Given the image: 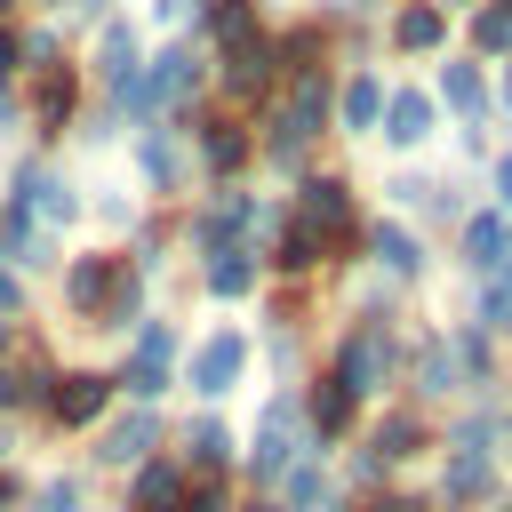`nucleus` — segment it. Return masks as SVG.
Segmentation results:
<instances>
[{"mask_svg": "<svg viewBox=\"0 0 512 512\" xmlns=\"http://www.w3.org/2000/svg\"><path fill=\"white\" fill-rule=\"evenodd\" d=\"M288 224H304L328 248V264H352L360 256V192H352V176L344 168H304L296 200H288Z\"/></svg>", "mask_w": 512, "mask_h": 512, "instance_id": "obj_3", "label": "nucleus"}, {"mask_svg": "<svg viewBox=\"0 0 512 512\" xmlns=\"http://www.w3.org/2000/svg\"><path fill=\"white\" fill-rule=\"evenodd\" d=\"M472 208H480V200H472V184H456V176H424V200H416V216H424L432 232H456Z\"/></svg>", "mask_w": 512, "mask_h": 512, "instance_id": "obj_31", "label": "nucleus"}, {"mask_svg": "<svg viewBox=\"0 0 512 512\" xmlns=\"http://www.w3.org/2000/svg\"><path fill=\"white\" fill-rule=\"evenodd\" d=\"M464 320H480L496 344H504V360H512V288L504 280H472V312Z\"/></svg>", "mask_w": 512, "mask_h": 512, "instance_id": "obj_35", "label": "nucleus"}, {"mask_svg": "<svg viewBox=\"0 0 512 512\" xmlns=\"http://www.w3.org/2000/svg\"><path fill=\"white\" fill-rule=\"evenodd\" d=\"M384 64H352L344 80H336V104H328V128L336 136H376V120H384Z\"/></svg>", "mask_w": 512, "mask_h": 512, "instance_id": "obj_19", "label": "nucleus"}, {"mask_svg": "<svg viewBox=\"0 0 512 512\" xmlns=\"http://www.w3.org/2000/svg\"><path fill=\"white\" fill-rule=\"evenodd\" d=\"M488 96H496V128H512V56L488 64Z\"/></svg>", "mask_w": 512, "mask_h": 512, "instance_id": "obj_41", "label": "nucleus"}, {"mask_svg": "<svg viewBox=\"0 0 512 512\" xmlns=\"http://www.w3.org/2000/svg\"><path fill=\"white\" fill-rule=\"evenodd\" d=\"M0 256H16V264H40L48 256V240L32 232V208H8L0 216Z\"/></svg>", "mask_w": 512, "mask_h": 512, "instance_id": "obj_38", "label": "nucleus"}, {"mask_svg": "<svg viewBox=\"0 0 512 512\" xmlns=\"http://www.w3.org/2000/svg\"><path fill=\"white\" fill-rule=\"evenodd\" d=\"M112 376H96V368H64L56 376V392H48V424L56 432H96L104 416H112Z\"/></svg>", "mask_w": 512, "mask_h": 512, "instance_id": "obj_17", "label": "nucleus"}, {"mask_svg": "<svg viewBox=\"0 0 512 512\" xmlns=\"http://www.w3.org/2000/svg\"><path fill=\"white\" fill-rule=\"evenodd\" d=\"M176 136H192V152H200V168H208L216 184H240V176L256 168V128H248L240 112H184Z\"/></svg>", "mask_w": 512, "mask_h": 512, "instance_id": "obj_10", "label": "nucleus"}, {"mask_svg": "<svg viewBox=\"0 0 512 512\" xmlns=\"http://www.w3.org/2000/svg\"><path fill=\"white\" fill-rule=\"evenodd\" d=\"M160 440H168L160 408H120V416L96 424V464L104 472H136L144 456H160Z\"/></svg>", "mask_w": 512, "mask_h": 512, "instance_id": "obj_16", "label": "nucleus"}, {"mask_svg": "<svg viewBox=\"0 0 512 512\" xmlns=\"http://www.w3.org/2000/svg\"><path fill=\"white\" fill-rule=\"evenodd\" d=\"M440 336H448V352H456L464 400H472V392H496V384H504V368H512V360H504V344H496V336H488L480 320H464V312H456V320H448Z\"/></svg>", "mask_w": 512, "mask_h": 512, "instance_id": "obj_20", "label": "nucleus"}, {"mask_svg": "<svg viewBox=\"0 0 512 512\" xmlns=\"http://www.w3.org/2000/svg\"><path fill=\"white\" fill-rule=\"evenodd\" d=\"M16 56H24V32H8V24H0V72H16Z\"/></svg>", "mask_w": 512, "mask_h": 512, "instance_id": "obj_44", "label": "nucleus"}, {"mask_svg": "<svg viewBox=\"0 0 512 512\" xmlns=\"http://www.w3.org/2000/svg\"><path fill=\"white\" fill-rule=\"evenodd\" d=\"M16 208H40L48 224H72V216H80L72 184H64V176H40V168H16Z\"/></svg>", "mask_w": 512, "mask_h": 512, "instance_id": "obj_30", "label": "nucleus"}, {"mask_svg": "<svg viewBox=\"0 0 512 512\" xmlns=\"http://www.w3.org/2000/svg\"><path fill=\"white\" fill-rule=\"evenodd\" d=\"M400 400H416L424 416H448L464 400V376H456V352L440 328H416L408 336V360H400Z\"/></svg>", "mask_w": 512, "mask_h": 512, "instance_id": "obj_8", "label": "nucleus"}, {"mask_svg": "<svg viewBox=\"0 0 512 512\" xmlns=\"http://www.w3.org/2000/svg\"><path fill=\"white\" fill-rule=\"evenodd\" d=\"M80 8H104V0H80Z\"/></svg>", "mask_w": 512, "mask_h": 512, "instance_id": "obj_51", "label": "nucleus"}, {"mask_svg": "<svg viewBox=\"0 0 512 512\" xmlns=\"http://www.w3.org/2000/svg\"><path fill=\"white\" fill-rule=\"evenodd\" d=\"M488 208H504V216H512V144H496V152H488Z\"/></svg>", "mask_w": 512, "mask_h": 512, "instance_id": "obj_40", "label": "nucleus"}, {"mask_svg": "<svg viewBox=\"0 0 512 512\" xmlns=\"http://www.w3.org/2000/svg\"><path fill=\"white\" fill-rule=\"evenodd\" d=\"M24 512H96L88 472H48L40 488H24Z\"/></svg>", "mask_w": 512, "mask_h": 512, "instance_id": "obj_33", "label": "nucleus"}, {"mask_svg": "<svg viewBox=\"0 0 512 512\" xmlns=\"http://www.w3.org/2000/svg\"><path fill=\"white\" fill-rule=\"evenodd\" d=\"M176 464H184V472H232V464H240V432H232L216 408H200V416L176 432Z\"/></svg>", "mask_w": 512, "mask_h": 512, "instance_id": "obj_22", "label": "nucleus"}, {"mask_svg": "<svg viewBox=\"0 0 512 512\" xmlns=\"http://www.w3.org/2000/svg\"><path fill=\"white\" fill-rule=\"evenodd\" d=\"M456 144H464V160H480V168H488V152H496L504 136H496V128H456Z\"/></svg>", "mask_w": 512, "mask_h": 512, "instance_id": "obj_42", "label": "nucleus"}, {"mask_svg": "<svg viewBox=\"0 0 512 512\" xmlns=\"http://www.w3.org/2000/svg\"><path fill=\"white\" fill-rule=\"evenodd\" d=\"M352 440L400 480V472H416L424 456H440V416H424L416 400H384V408H368V424H360Z\"/></svg>", "mask_w": 512, "mask_h": 512, "instance_id": "obj_6", "label": "nucleus"}, {"mask_svg": "<svg viewBox=\"0 0 512 512\" xmlns=\"http://www.w3.org/2000/svg\"><path fill=\"white\" fill-rule=\"evenodd\" d=\"M400 360H408V328H400V296L376 288L328 344V376L360 400V408H384L400 400Z\"/></svg>", "mask_w": 512, "mask_h": 512, "instance_id": "obj_1", "label": "nucleus"}, {"mask_svg": "<svg viewBox=\"0 0 512 512\" xmlns=\"http://www.w3.org/2000/svg\"><path fill=\"white\" fill-rule=\"evenodd\" d=\"M496 512H512V488H504V504H496Z\"/></svg>", "mask_w": 512, "mask_h": 512, "instance_id": "obj_50", "label": "nucleus"}, {"mask_svg": "<svg viewBox=\"0 0 512 512\" xmlns=\"http://www.w3.org/2000/svg\"><path fill=\"white\" fill-rule=\"evenodd\" d=\"M0 16H8V0H0Z\"/></svg>", "mask_w": 512, "mask_h": 512, "instance_id": "obj_53", "label": "nucleus"}, {"mask_svg": "<svg viewBox=\"0 0 512 512\" xmlns=\"http://www.w3.org/2000/svg\"><path fill=\"white\" fill-rule=\"evenodd\" d=\"M496 400H504V416H512V368H504V384H496Z\"/></svg>", "mask_w": 512, "mask_h": 512, "instance_id": "obj_49", "label": "nucleus"}, {"mask_svg": "<svg viewBox=\"0 0 512 512\" xmlns=\"http://www.w3.org/2000/svg\"><path fill=\"white\" fill-rule=\"evenodd\" d=\"M232 504H240L232 472H184V504L176 512H232Z\"/></svg>", "mask_w": 512, "mask_h": 512, "instance_id": "obj_37", "label": "nucleus"}, {"mask_svg": "<svg viewBox=\"0 0 512 512\" xmlns=\"http://www.w3.org/2000/svg\"><path fill=\"white\" fill-rule=\"evenodd\" d=\"M432 104H440V120H456V128H496V96H488V64L480 56H464V48H448L440 64H432Z\"/></svg>", "mask_w": 512, "mask_h": 512, "instance_id": "obj_9", "label": "nucleus"}, {"mask_svg": "<svg viewBox=\"0 0 512 512\" xmlns=\"http://www.w3.org/2000/svg\"><path fill=\"white\" fill-rule=\"evenodd\" d=\"M184 504V464L176 456H144L128 472V512H176Z\"/></svg>", "mask_w": 512, "mask_h": 512, "instance_id": "obj_26", "label": "nucleus"}, {"mask_svg": "<svg viewBox=\"0 0 512 512\" xmlns=\"http://www.w3.org/2000/svg\"><path fill=\"white\" fill-rule=\"evenodd\" d=\"M376 136H384V152H424L432 136H440V104H432V88L424 80H392L384 88V120H376Z\"/></svg>", "mask_w": 512, "mask_h": 512, "instance_id": "obj_14", "label": "nucleus"}, {"mask_svg": "<svg viewBox=\"0 0 512 512\" xmlns=\"http://www.w3.org/2000/svg\"><path fill=\"white\" fill-rule=\"evenodd\" d=\"M16 312H24V280H16V272H0V320H16Z\"/></svg>", "mask_w": 512, "mask_h": 512, "instance_id": "obj_43", "label": "nucleus"}, {"mask_svg": "<svg viewBox=\"0 0 512 512\" xmlns=\"http://www.w3.org/2000/svg\"><path fill=\"white\" fill-rule=\"evenodd\" d=\"M176 360H184L176 328H168V320H144L136 344H128V368L112 376V392H128V408H160V392L176 384Z\"/></svg>", "mask_w": 512, "mask_h": 512, "instance_id": "obj_11", "label": "nucleus"}, {"mask_svg": "<svg viewBox=\"0 0 512 512\" xmlns=\"http://www.w3.org/2000/svg\"><path fill=\"white\" fill-rule=\"evenodd\" d=\"M0 408H24V384H16V368H0Z\"/></svg>", "mask_w": 512, "mask_h": 512, "instance_id": "obj_45", "label": "nucleus"}, {"mask_svg": "<svg viewBox=\"0 0 512 512\" xmlns=\"http://www.w3.org/2000/svg\"><path fill=\"white\" fill-rule=\"evenodd\" d=\"M216 88H224V112H248V104H272L280 96V64H272V32L248 40V48H224L216 56Z\"/></svg>", "mask_w": 512, "mask_h": 512, "instance_id": "obj_15", "label": "nucleus"}, {"mask_svg": "<svg viewBox=\"0 0 512 512\" xmlns=\"http://www.w3.org/2000/svg\"><path fill=\"white\" fill-rule=\"evenodd\" d=\"M272 504H280V512H344L352 496L336 488V464H328V456H304V464L272 488Z\"/></svg>", "mask_w": 512, "mask_h": 512, "instance_id": "obj_24", "label": "nucleus"}, {"mask_svg": "<svg viewBox=\"0 0 512 512\" xmlns=\"http://www.w3.org/2000/svg\"><path fill=\"white\" fill-rule=\"evenodd\" d=\"M504 224H512V216L480 200V208H472V216L448 232V264H456L464 280H488V272H496V256H504Z\"/></svg>", "mask_w": 512, "mask_h": 512, "instance_id": "obj_21", "label": "nucleus"}, {"mask_svg": "<svg viewBox=\"0 0 512 512\" xmlns=\"http://www.w3.org/2000/svg\"><path fill=\"white\" fill-rule=\"evenodd\" d=\"M72 104H80V72H72V64H48L40 88H32V120H40V128H64Z\"/></svg>", "mask_w": 512, "mask_h": 512, "instance_id": "obj_32", "label": "nucleus"}, {"mask_svg": "<svg viewBox=\"0 0 512 512\" xmlns=\"http://www.w3.org/2000/svg\"><path fill=\"white\" fill-rule=\"evenodd\" d=\"M488 280H504V288H512V224H504V256H496V272H488Z\"/></svg>", "mask_w": 512, "mask_h": 512, "instance_id": "obj_46", "label": "nucleus"}, {"mask_svg": "<svg viewBox=\"0 0 512 512\" xmlns=\"http://www.w3.org/2000/svg\"><path fill=\"white\" fill-rule=\"evenodd\" d=\"M440 448H488V456H504V448H512V416H504V400H496V392L456 400V408L440 416Z\"/></svg>", "mask_w": 512, "mask_h": 512, "instance_id": "obj_18", "label": "nucleus"}, {"mask_svg": "<svg viewBox=\"0 0 512 512\" xmlns=\"http://www.w3.org/2000/svg\"><path fill=\"white\" fill-rule=\"evenodd\" d=\"M456 40H464V56H480V64H504V56H512V16H504L496 0H480L472 16H456Z\"/></svg>", "mask_w": 512, "mask_h": 512, "instance_id": "obj_29", "label": "nucleus"}, {"mask_svg": "<svg viewBox=\"0 0 512 512\" xmlns=\"http://www.w3.org/2000/svg\"><path fill=\"white\" fill-rule=\"evenodd\" d=\"M360 264L376 272V288L408 296V288L432 280V240L408 216H360Z\"/></svg>", "mask_w": 512, "mask_h": 512, "instance_id": "obj_5", "label": "nucleus"}, {"mask_svg": "<svg viewBox=\"0 0 512 512\" xmlns=\"http://www.w3.org/2000/svg\"><path fill=\"white\" fill-rule=\"evenodd\" d=\"M248 360H256V336H248V328H208V336L184 352L176 384H184L192 400H208V408H216V400H224V392L248 376Z\"/></svg>", "mask_w": 512, "mask_h": 512, "instance_id": "obj_7", "label": "nucleus"}, {"mask_svg": "<svg viewBox=\"0 0 512 512\" xmlns=\"http://www.w3.org/2000/svg\"><path fill=\"white\" fill-rule=\"evenodd\" d=\"M200 32L216 40V56L224 48H248V40H264V8L256 0H208L200 8Z\"/></svg>", "mask_w": 512, "mask_h": 512, "instance_id": "obj_28", "label": "nucleus"}, {"mask_svg": "<svg viewBox=\"0 0 512 512\" xmlns=\"http://www.w3.org/2000/svg\"><path fill=\"white\" fill-rule=\"evenodd\" d=\"M120 280H128V256H104V248H96V256H80V264L64 272V304H72V312H80V320L96 328Z\"/></svg>", "mask_w": 512, "mask_h": 512, "instance_id": "obj_23", "label": "nucleus"}, {"mask_svg": "<svg viewBox=\"0 0 512 512\" xmlns=\"http://www.w3.org/2000/svg\"><path fill=\"white\" fill-rule=\"evenodd\" d=\"M256 280H264V256H256V248H224V256H200V288H208L216 304H240V296H256Z\"/></svg>", "mask_w": 512, "mask_h": 512, "instance_id": "obj_25", "label": "nucleus"}, {"mask_svg": "<svg viewBox=\"0 0 512 512\" xmlns=\"http://www.w3.org/2000/svg\"><path fill=\"white\" fill-rule=\"evenodd\" d=\"M352 512H432V496H424L416 480H392V488H376V496H352Z\"/></svg>", "mask_w": 512, "mask_h": 512, "instance_id": "obj_39", "label": "nucleus"}, {"mask_svg": "<svg viewBox=\"0 0 512 512\" xmlns=\"http://www.w3.org/2000/svg\"><path fill=\"white\" fill-rule=\"evenodd\" d=\"M296 408H304V432H312V448H320V456H336V448L368 424V408H360L328 368H312V376L296 384Z\"/></svg>", "mask_w": 512, "mask_h": 512, "instance_id": "obj_13", "label": "nucleus"}, {"mask_svg": "<svg viewBox=\"0 0 512 512\" xmlns=\"http://www.w3.org/2000/svg\"><path fill=\"white\" fill-rule=\"evenodd\" d=\"M304 456H320L312 448V432H304V408H296V384H280V392H264V408H256V432H248V448H240V464H232V480H248V496H272Z\"/></svg>", "mask_w": 512, "mask_h": 512, "instance_id": "obj_2", "label": "nucleus"}, {"mask_svg": "<svg viewBox=\"0 0 512 512\" xmlns=\"http://www.w3.org/2000/svg\"><path fill=\"white\" fill-rule=\"evenodd\" d=\"M504 488H512V472H504V456H488V448H440V456H432V480H424L432 512H496Z\"/></svg>", "mask_w": 512, "mask_h": 512, "instance_id": "obj_4", "label": "nucleus"}, {"mask_svg": "<svg viewBox=\"0 0 512 512\" xmlns=\"http://www.w3.org/2000/svg\"><path fill=\"white\" fill-rule=\"evenodd\" d=\"M232 512H280V504H272V496H240Z\"/></svg>", "mask_w": 512, "mask_h": 512, "instance_id": "obj_47", "label": "nucleus"}, {"mask_svg": "<svg viewBox=\"0 0 512 512\" xmlns=\"http://www.w3.org/2000/svg\"><path fill=\"white\" fill-rule=\"evenodd\" d=\"M136 64H144V56H136V32H128V24H104V48H96V72H104V88H112V96H120V88L136 80Z\"/></svg>", "mask_w": 512, "mask_h": 512, "instance_id": "obj_36", "label": "nucleus"}, {"mask_svg": "<svg viewBox=\"0 0 512 512\" xmlns=\"http://www.w3.org/2000/svg\"><path fill=\"white\" fill-rule=\"evenodd\" d=\"M320 264H328V248H320L304 224H280V232L264 240V272H280V280H312Z\"/></svg>", "mask_w": 512, "mask_h": 512, "instance_id": "obj_27", "label": "nucleus"}, {"mask_svg": "<svg viewBox=\"0 0 512 512\" xmlns=\"http://www.w3.org/2000/svg\"><path fill=\"white\" fill-rule=\"evenodd\" d=\"M432 8H448V16H472V8H480V0H432Z\"/></svg>", "mask_w": 512, "mask_h": 512, "instance_id": "obj_48", "label": "nucleus"}, {"mask_svg": "<svg viewBox=\"0 0 512 512\" xmlns=\"http://www.w3.org/2000/svg\"><path fill=\"white\" fill-rule=\"evenodd\" d=\"M136 168H144L160 192H176V184H184V144H176V128H144V144H136Z\"/></svg>", "mask_w": 512, "mask_h": 512, "instance_id": "obj_34", "label": "nucleus"}, {"mask_svg": "<svg viewBox=\"0 0 512 512\" xmlns=\"http://www.w3.org/2000/svg\"><path fill=\"white\" fill-rule=\"evenodd\" d=\"M496 8H504V16H512V0H496Z\"/></svg>", "mask_w": 512, "mask_h": 512, "instance_id": "obj_52", "label": "nucleus"}, {"mask_svg": "<svg viewBox=\"0 0 512 512\" xmlns=\"http://www.w3.org/2000/svg\"><path fill=\"white\" fill-rule=\"evenodd\" d=\"M376 32H384V48H392L400 64H440V56L456 48V16L432 8V0H392Z\"/></svg>", "mask_w": 512, "mask_h": 512, "instance_id": "obj_12", "label": "nucleus"}]
</instances>
